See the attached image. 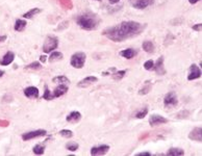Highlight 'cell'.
Segmentation results:
<instances>
[{
  "mask_svg": "<svg viewBox=\"0 0 202 156\" xmlns=\"http://www.w3.org/2000/svg\"><path fill=\"white\" fill-rule=\"evenodd\" d=\"M144 28H145V25L139 23V22L124 21L115 25V26L104 29L102 34L114 42L120 43L125 41V40L139 36L143 31Z\"/></svg>",
  "mask_w": 202,
  "mask_h": 156,
  "instance_id": "1",
  "label": "cell"
},
{
  "mask_svg": "<svg viewBox=\"0 0 202 156\" xmlns=\"http://www.w3.org/2000/svg\"><path fill=\"white\" fill-rule=\"evenodd\" d=\"M76 22L80 28L85 30H94L99 24V19L93 12H85L77 17Z\"/></svg>",
  "mask_w": 202,
  "mask_h": 156,
  "instance_id": "2",
  "label": "cell"
},
{
  "mask_svg": "<svg viewBox=\"0 0 202 156\" xmlns=\"http://www.w3.org/2000/svg\"><path fill=\"white\" fill-rule=\"evenodd\" d=\"M85 59H87V55L83 52H76L71 56L70 59V64L75 69H81L85 64Z\"/></svg>",
  "mask_w": 202,
  "mask_h": 156,
  "instance_id": "3",
  "label": "cell"
},
{
  "mask_svg": "<svg viewBox=\"0 0 202 156\" xmlns=\"http://www.w3.org/2000/svg\"><path fill=\"white\" fill-rule=\"evenodd\" d=\"M59 46V40L55 37H47L45 40L44 44H43L42 50L45 53H50L53 50H55Z\"/></svg>",
  "mask_w": 202,
  "mask_h": 156,
  "instance_id": "4",
  "label": "cell"
},
{
  "mask_svg": "<svg viewBox=\"0 0 202 156\" xmlns=\"http://www.w3.org/2000/svg\"><path fill=\"white\" fill-rule=\"evenodd\" d=\"M178 100H177V96L174 92H170L165 96V99H164V105L166 107H172L177 105Z\"/></svg>",
  "mask_w": 202,
  "mask_h": 156,
  "instance_id": "5",
  "label": "cell"
},
{
  "mask_svg": "<svg viewBox=\"0 0 202 156\" xmlns=\"http://www.w3.org/2000/svg\"><path fill=\"white\" fill-rule=\"evenodd\" d=\"M47 134L46 130L44 129H39V130H34V131H29V132H26L22 135V138L24 140H32V138H36V137H40V136H45Z\"/></svg>",
  "mask_w": 202,
  "mask_h": 156,
  "instance_id": "6",
  "label": "cell"
},
{
  "mask_svg": "<svg viewBox=\"0 0 202 156\" xmlns=\"http://www.w3.org/2000/svg\"><path fill=\"white\" fill-rule=\"evenodd\" d=\"M165 123H168V120L166 118L161 117V115H152L149 119V124L152 127L154 126H158V125L165 124Z\"/></svg>",
  "mask_w": 202,
  "mask_h": 156,
  "instance_id": "7",
  "label": "cell"
},
{
  "mask_svg": "<svg viewBox=\"0 0 202 156\" xmlns=\"http://www.w3.org/2000/svg\"><path fill=\"white\" fill-rule=\"evenodd\" d=\"M201 77V69H199V67L197 65L193 64L190 67V74L188 76V80H194L198 79Z\"/></svg>",
  "mask_w": 202,
  "mask_h": 156,
  "instance_id": "8",
  "label": "cell"
},
{
  "mask_svg": "<svg viewBox=\"0 0 202 156\" xmlns=\"http://www.w3.org/2000/svg\"><path fill=\"white\" fill-rule=\"evenodd\" d=\"M130 1L132 6L138 9H143L153 3V0H130Z\"/></svg>",
  "mask_w": 202,
  "mask_h": 156,
  "instance_id": "9",
  "label": "cell"
},
{
  "mask_svg": "<svg viewBox=\"0 0 202 156\" xmlns=\"http://www.w3.org/2000/svg\"><path fill=\"white\" fill-rule=\"evenodd\" d=\"M110 150V146L107 145H101L97 147H93L91 149V155H104L106 154Z\"/></svg>",
  "mask_w": 202,
  "mask_h": 156,
  "instance_id": "10",
  "label": "cell"
},
{
  "mask_svg": "<svg viewBox=\"0 0 202 156\" xmlns=\"http://www.w3.org/2000/svg\"><path fill=\"white\" fill-rule=\"evenodd\" d=\"M189 138L195 142H200L202 140V128L201 127H196L190 132L189 134Z\"/></svg>",
  "mask_w": 202,
  "mask_h": 156,
  "instance_id": "11",
  "label": "cell"
},
{
  "mask_svg": "<svg viewBox=\"0 0 202 156\" xmlns=\"http://www.w3.org/2000/svg\"><path fill=\"white\" fill-rule=\"evenodd\" d=\"M98 81V78L95 76H88L85 78H83L82 80H80L79 82L77 83L78 87H87L91 85L92 83H95V82Z\"/></svg>",
  "mask_w": 202,
  "mask_h": 156,
  "instance_id": "12",
  "label": "cell"
},
{
  "mask_svg": "<svg viewBox=\"0 0 202 156\" xmlns=\"http://www.w3.org/2000/svg\"><path fill=\"white\" fill-rule=\"evenodd\" d=\"M68 85L67 84H59V87H56L53 90V97L54 98H59V97H62L63 95H65L66 93L68 92Z\"/></svg>",
  "mask_w": 202,
  "mask_h": 156,
  "instance_id": "13",
  "label": "cell"
},
{
  "mask_svg": "<svg viewBox=\"0 0 202 156\" xmlns=\"http://www.w3.org/2000/svg\"><path fill=\"white\" fill-rule=\"evenodd\" d=\"M14 59H15V54L12 51H9L6 52L5 55L0 60V65H2V66H9V64H12L14 62Z\"/></svg>",
  "mask_w": 202,
  "mask_h": 156,
  "instance_id": "14",
  "label": "cell"
},
{
  "mask_svg": "<svg viewBox=\"0 0 202 156\" xmlns=\"http://www.w3.org/2000/svg\"><path fill=\"white\" fill-rule=\"evenodd\" d=\"M24 95L27 98H38L39 97V89L36 87H28L24 90Z\"/></svg>",
  "mask_w": 202,
  "mask_h": 156,
  "instance_id": "15",
  "label": "cell"
},
{
  "mask_svg": "<svg viewBox=\"0 0 202 156\" xmlns=\"http://www.w3.org/2000/svg\"><path fill=\"white\" fill-rule=\"evenodd\" d=\"M153 68L155 69V72L157 73L158 75H165L166 70H165V67H164V56H161L160 58L157 59V62H156V64L154 65Z\"/></svg>",
  "mask_w": 202,
  "mask_h": 156,
  "instance_id": "16",
  "label": "cell"
},
{
  "mask_svg": "<svg viewBox=\"0 0 202 156\" xmlns=\"http://www.w3.org/2000/svg\"><path fill=\"white\" fill-rule=\"evenodd\" d=\"M80 119H81V115L78 112H70V115H67V118H66L67 122H70V123H77Z\"/></svg>",
  "mask_w": 202,
  "mask_h": 156,
  "instance_id": "17",
  "label": "cell"
},
{
  "mask_svg": "<svg viewBox=\"0 0 202 156\" xmlns=\"http://www.w3.org/2000/svg\"><path fill=\"white\" fill-rule=\"evenodd\" d=\"M135 54H137V51H135V49H131V48L124 49V50H122V51L120 52L121 56H123V57H124V58H126V59L132 58V57L135 56Z\"/></svg>",
  "mask_w": 202,
  "mask_h": 156,
  "instance_id": "18",
  "label": "cell"
},
{
  "mask_svg": "<svg viewBox=\"0 0 202 156\" xmlns=\"http://www.w3.org/2000/svg\"><path fill=\"white\" fill-rule=\"evenodd\" d=\"M52 81H53L54 83H60V84H62V83H64V84L70 83L69 78H68L67 76H65V75H60V76L54 77L53 79H52Z\"/></svg>",
  "mask_w": 202,
  "mask_h": 156,
  "instance_id": "19",
  "label": "cell"
},
{
  "mask_svg": "<svg viewBox=\"0 0 202 156\" xmlns=\"http://www.w3.org/2000/svg\"><path fill=\"white\" fill-rule=\"evenodd\" d=\"M142 47H143L144 51L148 52V53H152V52L154 51V45H153V43L150 41H145L143 43Z\"/></svg>",
  "mask_w": 202,
  "mask_h": 156,
  "instance_id": "20",
  "label": "cell"
},
{
  "mask_svg": "<svg viewBox=\"0 0 202 156\" xmlns=\"http://www.w3.org/2000/svg\"><path fill=\"white\" fill-rule=\"evenodd\" d=\"M184 154V151L182 149H179V148H171L167 152V155L169 156H181Z\"/></svg>",
  "mask_w": 202,
  "mask_h": 156,
  "instance_id": "21",
  "label": "cell"
},
{
  "mask_svg": "<svg viewBox=\"0 0 202 156\" xmlns=\"http://www.w3.org/2000/svg\"><path fill=\"white\" fill-rule=\"evenodd\" d=\"M40 12H41V9H39V7H34V9H31L30 11L25 12V14L23 15V17L25 19H30L34 16H36L37 14H40Z\"/></svg>",
  "mask_w": 202,
  "mask_h": 156,
  "instance_id": "22",
  "label": "cell"
},
{
  "mask_svg": "<svg viewBox=\"0 0 202 156\" xmlns=\"http://www.w3.org/2000/svg\"><path fill=\"white\" fill-rule=\"evenodd\" d=\"M25 27H26V21L25 20H22V19H18L15 23V30L16 31H22Z\"/></svg>",
  "mask_w": 202,
  "mask_h": 156,
  "instance_id": "23",
  "label": "cell"
},
{
  "mask_svg": "<svg viewBox=\"0 0 202 156\" xmlns=\"http://www.w3.org/2000/svg\"><path fill=\"white\" fill-rule=\"evenodd\" d=\"M60 59H63V54L59 51H53L49 56V62H56V60H60Z\"/></svg>",
  "mask_w": 202,
  "mask_h": 156,
  "instance_id": "24",
  "label": "cell"
},
{
  "mask_svg": "<svg viewBox=\"0 0 202 156\" xmlns=\"http://www.w3.org/2000/svg\"><path fill=\"white\" fill-rule=\"evenodd\" d=\"M126 74V70H121V71H116L113 75V78L115 80H121Z\"/></svg>",
  "mask_w": 202,
  "mask_h": 156,
  "instance_id": "25",
  "label": "cell"
},
{
  "mask_svg": "<svg viewBox=\"0 0 202 156\" xmlns=\"http://www.w3.org/2000/svg\"><path fill=\"white\" fill-rule=\"evenodd\" d=\"M78 144L77 143H74V142H69L67 145H66V148H67V150L71 151V152H74V151H76L78 149Z\"/></svg>",
  "mask_w": 202,
  "mask_h": 156,
  "instance_id": "26",
  "label": "cell"
},
{
  "mask_svg": "<svg viewBox=\"0 0 202 156\" xmlns=\"http://www.w3.org/2000/svg\"><path fill=\"white\" fill-rule=\"evenodd\" d=\"M150 89H151V85H149V81L146 82V84L139 90V95H146L150 92Z\"/></svg>",
  "mask_w": 202,
  "mask_h": 156,
  "instance_id": "27",
  "label": "cell"
},
{
  "mask_svg": "<svg viewBox=\"0 0 202 156\" xmlns=\"http://www.w3.org/2000/svg\"><path fill=\"white\" fill-rule=\"evenodd\" d=\"M44 150H45V147L44 146H42V145H36L34 147V149H32L34 153V154H37V155L43 154V153H44Z\"/></svg>",
  "mask_w": 202,
  "mask_h": 156,
  "instance_id": "28",
  "label": "cell"
},
{
  "mask_svg": "<svg viewBox=\"0 0 202 156\" xmlns=\"http://www.w3.org/2000/svg\"><path fill=\"white\" fill-rule=\"evenodd\" d=\"M59 133H60V135H62V136L67 137V138H70V137L73 136V132L71 131V130H68V129H63V130H60Z\"/></svg>",
  "mask_w": 202,
  "mask_h": 156,
  "instance_id": "29",
  "label": "cell"
},
{
  "mask_svg": "<svg viewBox=\"0 0 202 156\" xmlns=\"http://www.w3.org/2000/svg\"><path fill=\"white\" fill-rule=\"evenodd\" d=\"M147 114H148V109H147V107H145V108H143L141 112H138L135 118H138V119H144V118L147 115Z\"/></svg>",
  "mask_w": 202,
  "mask_h": 156,
  "instance_id": "30",
  "label": "cell"
},
{
  "mask_svg": "<svg viewBox=\"0 0 202 156\" xmlns=\"http://www.w3.org/2000/svg\"><path fill=\"white\" fill-rule=\"evenodd\" d=\"M153 67H154V62H153V60H151V59L147 60V62L144 64V68H145V70H147V71L152 70Z\"/></svg>",
  "mask_w": 202,
  "mask_h": 156,
  "instance_id": "31",
  "label": "cell"
},
{
  "mask_svg": "<svg viewBox=\"0 0 202 156\" xmlns=\"http://www.w3.org/2000/svg\"><path fill=\"white\" fill-rule=\"evenodd\" d=\"M43 98H44L45 100H52L54 98L53 95L50 94V90H48L47 87H45V93H44V95H43Z\"/></svg>",
  "mask_w": 202,
  "mask_h": 156,
  "instance_id": "32",
  "label": "cell"
},
{
  "mask_svg": "<svg viewBox=\"0 0 202 156\" xmlns=\"http://www.w3.org/2000/svg\"><path fill=\"white\" fill-rule=\"evenodd\" d=\"M26 69H34V70H37V69H40L41 68V64H40L39 62H32V64L28 65V66L25 67Z\"/></svg>",
  "mask_w": 202,
  "mask_h": 156,
  "instance_id": "33",
  "label": "cell"
},
{
  "mask_svg": "<svg viewBox=\"0 0 202 156\" xmlns=\"http://www.w3.org/2000/svg\"><path fill=\"white\" fill-rule=\"evenodd\" d=\"M201 28H202V24H196L193 26V29L196 30V31H201Z\"/></svg>",
  "mask_w": 202,
  "mask_h": 156,
  "instance_id": "34",
  "label": "cell"
},
{
  "mask_svg": "<svg viewBox=\"0 0 202 156\" xmlns=\"http://www.w3.org/2000/svg\"><path fill=\"white\" fill-rule=\"evenodd\" d=\"M137 155L138 156H150L151 153L150 152H141V153H138Z\"/></svg>",
  "mask_w": 202,
  "mask_h": 156,
  "instance_id": "35",
  "label": "cell"
},
{
  "mask_svg": "<svg viewBox=\"0 0 202 156\" xmlns=\"http://www.w3.org/2000/svg\"><path fill=\"white\" fill-rule=\"evenodd\" d=\"M6 39H7V37H6V36H0V43L5 42V41H6Z\"/></svg>",
  "mask_w": 202,
  "mask_h": 156,
  "instance_id": "36",
  "label": "cell"
},
{
  "mask_svg": "<svg viewBox=\"0 0 202 156\" xmlns=\"http://www.w3.org/2000/svg\"><path fill=\"white\" fill-rule=\"evenodd\" d=\"M46 58H47V57L45 56V55H43V56H40V60H41L42 62H46Z\"/></svg>",
  "mask_w": 202,
  "mask_h": 156,
  "instance_id": "37",
  "label": "cell"
},
{
  "mask_svg": "<svg viewBox=\"0 0 202 156\" xmlns=\"http://www.w3.org/2000/svg\"><path fill=\"white\" fill-rule=\"evenodd\" d=\"M108 1H110L112 4H115V3H118V2H119L120 0H108Z\"/></svg>",
  "mask_w": 202,
  "mask_h": 156,
  "instance_id": "38",
  "label": "cell"
},
{
  "mask_svg": "<svg viewBox=\"0 0 202 156\" xmlns=\"http://www.w3.org/2000/svg\"><path fill=\"white\" fill-rule=\"evenodd\" d=\"M199 0H189V2H190L191 4H195L196 2H198Z\"/></svg>",
  "mask_w": 202,
  "mask_h": 156,
  "instance_id": "39",
  "label": "cell"
},
{
  "mask_svg": "<svg viewBox=\"0 0 202 156\" xmlns=\"http://www.w3.org/2000/svg\"><path fill=\"white\" fill-rule=\"evenodd\" d=\"M3 74H4V71H2V70H0V77H1V76H3Z\"/></svg>",
  "mask_w": 202,
  "mask_h": 156,
  "instance_id": "40",
  "label": "cell"
},
{
  "mask_svg": "<svg viewBox=\"0 0 202 156\" xmlns=\"http://www.w3.org/2000/svg\"><path fill=\"white\" fill-rule=\"evenodd\" d=\"M96 1H100V0H96Z\"/></svg>",
  "mask_w": 202,
  "mask_h": 156,
  "instance_id": "41",
  "label": "cell"
}]
</instances>
